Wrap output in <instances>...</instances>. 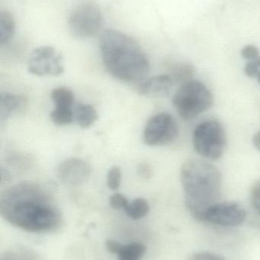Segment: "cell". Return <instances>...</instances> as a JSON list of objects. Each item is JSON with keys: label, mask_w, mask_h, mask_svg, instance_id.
I'll use <instances>...</instances> for the list:
<instances>
[{"label": "cell", "mask_w": 260, "mask_h": 260, "mask_svg": "<svg viewBox=\"0 0 260 260\" xmlns=\"http://www.w3.org/2000/svg\"><path fill=\"white\" fill-rule=\"evenodd\" d=\"M252 142H253V145L254 148L260 151V130L255 133L253 139H252Z\"/></svg>", "instance_id": "83f0119b"}, {"label": "cell", "mask_w": 260, "mask_h": 260, "mask_svg": "<svg viewBox=\"0 0 260 260\" xmlns=\"http://www.w3.org/2000/svg\"><path fill=\"white\" fill-rule=\"evenodd\" d=\"M102 25V12L99 6L93 2L81 3L73 9L69 17V30L79 39H89L96 36Z\"/></svg>", "instance_id": "8992f818"}, {"label": "cell", "mask_w": 260, "mask_h": 260, "mask_svg": "<svg viewBox=\"0 0 260 260\" xmlns=\"http://www.w3.org/2000/svg\"><path fill=\"white\" fill-rule=\"evenodd\" d=\"M227 136L221 123L207 120L197 125L192 133V145L197 154L209 160H218L227 147Z\"/></svg>", "instance_id": "5b68a950"}, {"label": "cell", "mask_w": 260, "mask_h": 260, "mask_svg": "<svg viewBox=\"0 0 260 260\" xmlns=\"http://www.w3.org/2000/svg\"><path fill=\"white\" fill-rule=\"evenodd\" d=\"M256 79H257L258 82H259L260 84V73L258 75L257 78H256Z\"/></svg>", "instance_id": "f546056e"}, {"label": "cell", "mask_w": 260, "mask_h": 260, "mask_svg": "<svg viewBox=\"0 0 260 260\" xmlns=\"http://www.w3.org/2000/svg\"><path fill=\"white\" fill-rule=\"evenodd\" d=\"M124 210L131 219L139 220L148 215L150 211L149 203L143 199H135L129 202Z\"/></svg>", "instance_id": "2e32d148"}, {"label": "cell", "mask_w": 260, "mask_h": 260, "mask_svg": "<svg viewBox=\"0 0 260 260\" xmlns=\"http://www.w3.org/2000/svg\"><path fill=\"white\" fill-rule=\"evenodd\" d=\"M250 201L253 209L260 215V180H258L252 187Z\"/></svg>", "instance_id": "603a6c76"}, {"label": "cell", "mask_w": 260, "mask_h": 260, "mask_svg": "<svg viewBox=\"0 0 260 260\" xmlns=\"http://www.w3.org/2000/svg\"><path fill=\"white\" fill-rule=\"evenodd\" d=\"M27 70L38 76H61L64 71L62 55L50 46L38 47L31 54Z\"/></svg>", "instance_id": "ba28073f"}, {"label": "cell", "mask_w": 260, "mask_h": 260, "mask_svg": "<svg viewBox=\"0 0 260 260\" xmlns=\"http://www.w3.org/2000/svg\"><path fill=\"white\" fill-rule=\"evenodd\" d=\"M91 174V165L79 157L65 159L56 168L58 180L68 186L83 184L89 180Z\"/></svg>", "instance_id": "30bf717a"}, {"label": "cell", "mask_w": 260, "mask_h": 260, "mask_svg": "<svg viewBox=\"0 0 260 260\" xmlns=\"http://www.w3.org/2000/svg\"><path fill=\"white\" fill-rule=\"evenodd\" d=\"M172 102L180 117L189 120L208 111L213 105L214 98L204 83L192 79L182 84Z\"/></svg>", "instance_id": "277c9868"}, {"label": "cell", "mask_w": 260, "mask_h": 260, "mask_svg": "<svg viewBox=\"0 0 260 260\" xmlns=\"http://www.w3.org/2000/svg\"><path fill=\"white\" fill-rule=\"evenodd\" d=\"M195 73V68L190 63H180L174 66L171 70L169 76L174 80V83L183 84L193 79Z\"/></svg>", "instance_id": "9a60e30c"}, {"label": "cell", "mask_w": 260, "mask_h": 260, "mask_svg": "<svg viewBox=\"0 0 260 260\" xmlns=\"http://www.w3.org/2000/svg\"><path fill=\"white\" fill-rule=\"evenodd\" d=\"M122 183V170L119 167L110 168L107 174V185L111 190H118Z\"/></svg>", "instance_id": "ffe728a7"}, {"label": "cell", "mask_w": 260, "mask_h": 260, "mask_svg": "<svg viewBox=\"0 0 260 260\" xmlns=\"http://www.w3.org/2000/svg\"><path fill=\"white\" fill-rule=\"evenodd\" d=\"M180 180L188 210L194 218L203 221L206 211L221 198V172L210 162L191 158L182 166Z\"/></svg>", "instance_id": "3957f363"}, {"label": "cell", "mask_w": 260, "mask_h": 260, "mask_svg": "<svg viewBox=\"0 0 260 260\" xmlns=\"http://www.w3.org/2000/svg\"><path fill=\"white\" fill-rule=\"evenodd\" d=\"M169 75H159L148 78L139 85L138 92L150 98H165L169 95L174 85Z\"/></svg>", "instance_id": "8fae6325"}, {"label": "cell", "mask_w": 260, "mask_h": 260, "mask_svg": "<svg viewBox=\"0 0 260 260\" xmlns=\"http://www.w3.org/2000/svg\"><path fill=\"white\" fill-rule=\"evenodd\" d=\"M146 252V247L141 243H131L122 246L119 255V260H140Z\"/></svg>", "instance_id": "ac0fdd59"}, {"label": "cell", "mask_w": 260, "mask_h": 260, "mask_svg": "<svg viewBox=\"0 0 260 260\" xmlns=\"http://www.w3.org/2000/svg\"><path fill=\"white\" fill-rule=\"evenodd\" d=\"M122 244L114 240H108L105 242V247L109 253H113V254H118L120 251L122 247Z\"/></svg>", "instance_id": "4316f807"}, {"label": "cell", "mask_w": 260, "mask_h": 260, "mask_svg": "<svg viewBox=\"0 0 260 260\" xmlns=\"http://www.w3.org/2000/svg\"><path fill=\"white\" fill-rule=\"evenodd\" d=\"M0 213L7 222L30 232H47L61 224V215L47 189L23 181L6 189L0 197Z\"/></svg>", "instance_id": "6da1fadb"}, {"label": "cell", "mask_w": 260, "mask_h": 260, "mask_svg": "<svg viewBox=\"0 0 260 260\" xmlns=\"http://www.w3.org/2000/svg\"><path fill=\"white\" fill-rule=\"evenodd\" d=\"M15 32L13 15L7 10L0 11V44L6 45L10 42Z\"/></svg>", "instance_id": "5bb4252c"}, {"label": "cell", "mask_w": 260, "mask_h": 260, "mask_svg": "<svg viewBox=\"0 0 260 260\" xmlns=\"http://www.w3.org/2000/svg\"><path fill=\"white\" fill-rule=\"evenodd\" d=\"M6 179L7 180V179L10 178V175H9V173H6ZM5 180V177H4V174L3 173H2V183H3V180Z\"/></svg>", "instance_id": "f1b7e54d"}, {"label": "cell", "mask_w": 260, "mask_h": 260, "mask_svg": "<svg viewBox=\"0 0 260 260\" xmlns=\"http://www.w3.org/2000/svg\"><path fill=\"white\" fill-rule=\"evenodd\" d=\"M247 219L245 209L236 203H218L206 211L203 221L216 225L235 227L244 224Z\"/></svg>", "instance_id": "9c48e42d"}, {"label": "cell", "mask_w": 260, "mask_h": 260, "mask_svg": "<svg viewBox=\"0 0 260 260\" xmlns=\"http://www.w3.org/2000/svg\"><path fill=\"white\" fill-rule=\"evenodd\" d=\"M27 99L21 94L2 93L0 96V121H5L23 112L27 107Z\"/></svg>", "instance_id": "7c38bea8"}, {"label": "cell", "mask_w": 260, "mask_h": 260, "mask_svg": "<svg viewBox=\"0 0 260 260\" xmlns=\"http://www.w3.org/2000/svg\"><path fill=\"white\" fill-rule=\"evenodd\" d=\"M50 119L57 126L70 124L74 120V111L71 107L55 106L50 112Z\"/></svg>", "instance_id": "e0dca14e"}, {"label": "cell", "mask_w": 260, "mask_h": 260, "mask_svg": "<svg viewBox=\"0 0 260 260\" xmlns=\"http://www.w3.org/2000/svg\"><path fill=\"white\" fill-rule=\"evenodd\" d=\"M50 99L54 106L71 107L74 104L75 96L73 91L64 87L54 88L50 93Z\"/></svg>", "instance_id": "d6986e66"}, {"label": "cell", "mask_w": 260, "mask_h": 260, "mask_svg": "<svg viewBox=\"0 0 260 260\" xmlns=\"http://www.w3.org/2000/svg\"><path fill=\"white\" fill-rule=\"evenodd\" d=\"M180 134L175 119L167 113H159L147 122L143 140L149 146H163L175 142Z\"/></svg>", "instance_id": "52a82bcc"}, {"label": "cell", "mask_w": 260, "mask_h": 260, "mask_svg": "<svg viewBox=\"0 0 260 260\" xmlns=\"http://www.w3.org/2000/svg\"><path fill=\"white\" fill-rule=\"evenodd\" d=\"M137 173L139 177L145 180H149L153 175L151 167L147 163H140L137 167Z\"/></svg>", "instance_id": "484cf974"}, {"label": "cell", "mask_w": 260, "mask_h": 260, "mask_svg": "<svg viewBox=\"0 0 260 260\" xmlns=\"http://www.w3.org/2000/svg\"><path fill=\"white\" fill-rule=\"evenodd\" d=\"M99 116L94 107L88 104H79L74 108V119L82 129H88L97 121Z\"/></svg>", "instance_id": "4fadbf2b"}, {"label": "cell", "mask_w": 260, "mask_h": 260, "mask_svg": "<svg viewBox=\"0 0 260 260\" xmlns=\"http://www.w3.org/2000/svg\"><path fill=\"white\" fill-rule=\"evenodd\" d=\"M246 76L250 78H257L260 73V56L253 60L249 61L244 67Z\"/></svg>", "instance_id": "44dd1931"}, {"label": "cell", "mask_w": 260, "mask_h": 260, "mask_svg": "<svg viewBox=\"0 0 260 260\" xmlns=\"http://www.w3.org/2000/svg\"><path fill=\"white\" fill-rule=\"evenodd\" d=\"M128 199L121 193H114L109 199V204L114 209H125L128 206Z\"/></svg>", "instance_id": "7402d4cb"}, {"label": "cell", "mask_w": 260, "mask_h": 260, "mask_svg": "<svg viewBox=\"0 0 260 260\" xmlns=\"http://www.w3.org/2000/svg\"><path fill=\"white\" fill-rule=\"evenodd\" d=\"M99 47L105 69L115 79L125 82H141L149 74V59L131 37L108 29L101 35Z\"/></svg>", "instance_id": "7a4b0ae2"}, {"label": "cell", "mask_w": 260, "mask_h": 260, "mask_svg": "<svg viewBox=\"0 0 260 260\" xmlns=\"http://www.w3.org/2000/svg\"><path fill=\"white\" fill-rule=\"evenodd\" d=\"M241 56L247 60L251 61L259 56V50L257 47L253 44H248L243 47L241 50Z\"/></svg>", "instance_id": "cb8c5ba5"}, {"label": "cell", "mask_w": 260, "mask_h": 260, "mask_svg": "<svg viewBox=\"0 0 260 260\" xmlns=\"http://www.w3.org/2000/svg\"><path fill=\"white\" fill-rule=\"evenodd\" d=\"M188 260H227L220 255L210 252H198L194 253Z\"/></svg>", "instance_id": "d4e9b609"}]
</instances>
